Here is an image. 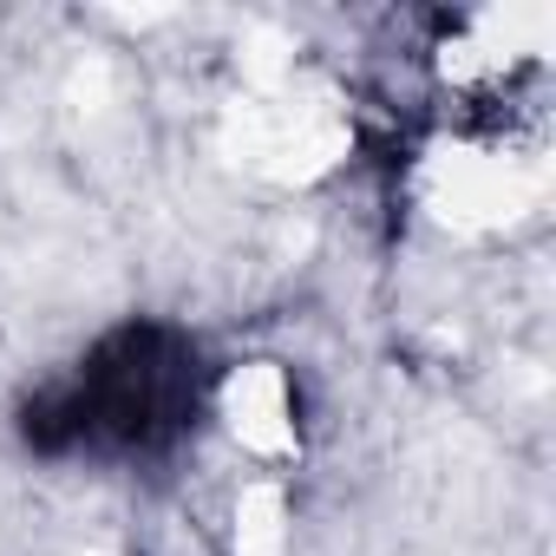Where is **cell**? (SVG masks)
I'll list each match as a JSON object with an SVG mask.
<instances>
[{
    "mask_svg": "<svg viewBox=\"0 0 556 556\" xmlns=\"http://www.w3.org/2000/svg\"><path fill=\"white\" fill-rule=\"evenodd\" d=\"M229 393V361L184 315H112L60 367L21 387L8 426L40 465L170 471L203 445Z\"/></svg>",
    "mask_w": 556,
    "mask_h": 556,
    "instance_id": "6da1fadb",
    "label": "cell"
}]
</instances>
